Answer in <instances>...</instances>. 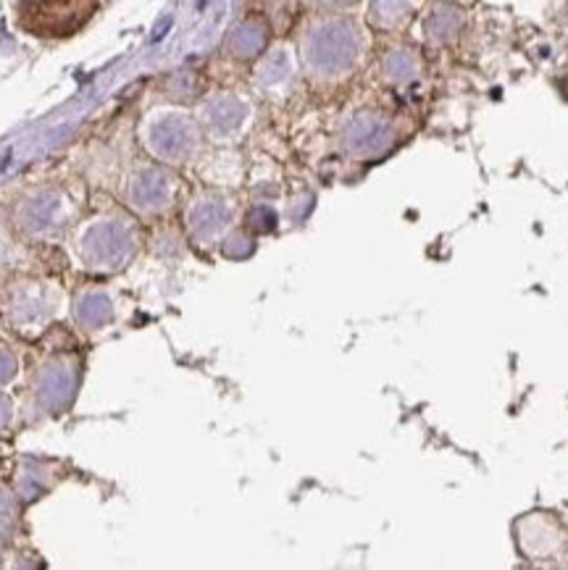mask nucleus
Returning <instances> with one entry per match:
<instances>
[{
  "label": "nucleus",
  "instance_id": "nucleus-5",
  "mask_svg": "<svg viewBox=\"0 0 568 570\" xmlns=\"http://www.w3.org/2000/svg\"><path fill=\"white\" fill-rule=\"evenodd\" d=\"M247 108L243 100H237L235 95H218V98L208 100V106L203 108V121L210 135L216 137H229L239 129V124L245 121Z\"/></svg>",
  "mask_w": 568,
  "mask_h": 570
},
{
  "label": "nucleus",
  "instance_id": "nucleus-1",
  "mask_svg": "<svg viewBox=\"0 0 568 570\" xmlns=\"http://www.w3.org/2000/svg\"><path fill=\"white\" fill-rule=\"evenodd\" d=\"M363 38L351 19L316 21L303 38V63L313 77L337 79L359 63Z\"/></svg>",
  "mask_w": 568,
  "mask_h": 570
},
{
  "label": "nucleus",
  "instance_id": "nucleus-4",
  "mask_svg": "<svg viewBox=\"0 0 568 570\" xmlns=\"http://www.w3.org/2000/svg\"><path fill=\"white\" fill-rule=\"evenodd\" d=\"M148 145L156 156L179 164V160H187L195 150H198L200 131L195 127V121L187 119V116L166 114L158 121L150 124Z\"/></svg>",
  "mask_w": 568,
  "mask_h": 570
},
{
  "label": "nucleus",
  "instance_id": "nucleus-2",
  "mask_svg": "<svg viewBox=\"0 0 568 570\" xmlns=\"http://www.w3.org/2000/svg\"><path fill=\"white\" fill-rule=\"evenodd\" d=\"M98 0H19V24L38 38H67L87 24Z\"/></svg>",
  "mask_w": 568,
  "mask_h": 570
},
{
  "label": "nucleus",
  "instance_id": "nucleus-10",
  "mask_svg": "<svg viewBox=\"0 0 568 570\" xmlns=\"http://www.w3.org/2000/svg\"><path fill=\"white\" fill-rule=\"evenodd\" d=\"M413 6L411 0H374V9H371V17L379 27L395 29L403 27L408 19H411Z\"/></svg>",
  "mask_w": 568,
  "mask_h": 570
},
{
  "label": "nucleus",
  "instance_id": "nucleus-11",
  "mask_svg": "<svg viewBox=\"0 0 568 570\" xmlns=\"http://www.w3.org/2000/svg\"><path fill=\"white\" fill-rule=\"evenodd\" d=\"M326 6H334V9H345V6H353L359 3V0H322Z\"/></svg>",
  "mask_w": 568,
  "mask_h": 570
},
{
  "label": "nucleus",
  "instance_id": "nucleus-7",
  "mask_svg": "<svg viewBox=\"0 0 568 570\" xmlns=\"http://www.w3.org/2000/svg\"><path fill=\"white\" fill-rule=\"evenodd\" d=\"M266 42H268L266 27L261 24V21H256V19H247L239 27L232 29L227 46L232 50V56H237V58H256V56L264 53Z\"/></svg>",
  "mask_w": 568,
  "mask_h": 570
},
{
  "label": "nucleus",
  "instance_id": "nucleus-9",
  "mask_svg": "<svg viewBox=\"0 0 568 570\" xmlns=\"http://www.w3.org/2000/svg\"><path fill=\"white\" fill-rule=\"evenodd\" d=\"M193 224L198 234H218L229 224V208L218 197H208L203 200L193 214Z\"/></svg>",
  "mask_w": 568,
  "mask_h": 570
},
{
  "label": "nucleus",
  "instance_id": "nucleus-6",
  "mask_svg": "<svg viewBox=\"0 0 568 570\" xmlns=\"http://www.w3.org/2000/svg\"><path fill=\"white\" fill-rule=\"evenodd\" d=\"M463 24H466V17L458 6L440 3L432 13H429L427 35L429 40L437 42V46H448V42H453L458 35H461Z\"/></svg>",
  "mask_w": 568,
  "mask_h": 570
},
{
  "label": "nucleus",
  "instance_id": "nucleus-3",
  "mask_svg": "<svg viewBox=\"0 0 568 570\" xmlns=\"http://www.w3.org/2000/svg\"><path fill=\"white\" fill-rule=\"evenodd\" d=\"M342 150L347 156L369 160L379 158L384 153H390L398 142V129L384 114L376 111H361L355 114L353 119H347L345 127H342Z\"/></svg>",
  "mask_w": 568,
  "mask_h": 570
},
{
  "label": "nucleus",
  "instance_id": "nucleus-8",
  "mask_svg": "<svg viewBox=\"0 0 568 570\" xmlns=\"http://www.w3.org/2000/svg\"><path fill=\"white\" fill-rule=\"evenodd\" d=\"M382 69H384V79L398 87L417 82L421 77V61L417 50L411 48H392L390 53L384 56Z\"/></svg>",
  "mask_w": 568,
  "mask_h": 570
}]
</instances>
